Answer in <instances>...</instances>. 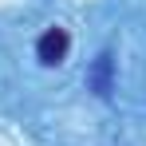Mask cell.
<instances>
[{
  "label": "cell",
  "mask_w": 146,
  "mask_h": 146,
  "mask_svg": "<svg viewBox=\"0 0 146 146\" xmlns=\"http://www.w3.org/2000/svg\"><path fill=\"white\" fill-rule=\"evenodd\" d=\"M95 91L107 95L111 91V55H99V67H95Z\"/></svg>",
  "instance_id": "7a4b0ae2"
},
{
  "label": "cell",
  "mask_w": 146,
  "mask_h": 146,
  "mask_svg": "<svg viewBox=\"0 0 146 146\" xmlns=\"http://www.w3.org/2000/svg\"><path fill=\"white\" fill-rule=\"evenodd\" d=\"M67 48H71V36H67L63 28H48V32L40 36V44H36V55H40V63L55 67V63H63Z\"/></svg>",
  "instance_id": "6da1fadb"
}]
</instances>
